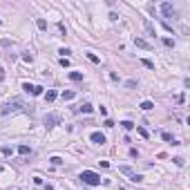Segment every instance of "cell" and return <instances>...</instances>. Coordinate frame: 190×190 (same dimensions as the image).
<instances>
[{
  "label": "cell",
  "instance_id": "obj_28",
  "mask_svg": "<svg viewBox=\"0 0 190 190\" xmlns=\"http://www.w3.org/2000/svg\"><path fill=\"white\" fill-rule=\"evenodd\" d=\"M130 157H132V159H139V150H134V148H132V150H130Z\"/></svg>",
  "mask_w": 190,
  "mask_h": 190
},
{
  "label": "cell",
  "instance_id": "obj_9",
  "mask_svg": "<svg viewBox=\"0 0 190 190\" xmlns=\"http://www.w3.org/2000/svg\"><path fill=\"white\" fill-rule=\"evenodd\" d=\"M92 110H94V107H92L90 103H83V105H80V107H76V112H83V114H90Z\"/></svg>",
  "mask_w": 190,
  "mask_h": 190
},
{
  "label": "cell",
  "instance_id": "obj_5",
  "mask_svg": "<svg viewBox=\"0 0 190 190\" xmlns=\"http://www.w3.org/2000/svg\"><path fill=\"white\" fill-rule=\"evenodd\" d=\"M90 141H92V143H96V145H103L105 143V134H101V132H92Z\"/></svg>",
  "mask_w": 190,
  "mask_h": 190
},
{
  "label": "cell",
  "instance_id": "obj_23",
  "mask_svg": "<svg viewBox=\"0 0 190 190\" xmlns=\"http://www.w3.org/2000/svg\"><path fill=\"white\" fill-rule=\"evenodd\" d=\"M22 90H25V92H29V94H31V92H34V85H31V83H22Z\"/></svg>",
  "mask_w": 190,
  "mask_h": 190
},
{
  "label": "cell",
  "instance_id": "obj_13",
  "mask_svg": "<svg viewBox=\"0 0 190 190\" xmlns=\"http://www.w3.org/2000/svg\"><path fill=\"white\" fill-rule=\"evenodd\" d=\"M119 172H123V175H128V177H132V175H134L130 165H121V168H119Z\"/></svg>",
  "mask_w": 190,
  "mask_h": 190
},
{
  "label": "cell",
  "instance_id": "obj_21",
  "mask_svg": "<svg viewBox=\"0 0 190 190\" xmlns=\"http://www.w3.org/2000/svg\"><path fill=\"white\" fill-rule=\"evenodd\" d=\"M161 139H163V141H168V143H170V141H175L170 132H161Z\"/></svg>",
  "mask_w": 190,
  "mask_h": 190
},
{
  "label": "cell",
  "instance_id": "obj_22",
  "mask_svg": "<svg viewBox=\"0 0 190 190\" xmlns=\"http://www.w3.org/2000/svg\"><path fill=\"white\" fill-rule=\"evenodd\" d=\"M130 181H134V183H141V181H143V177H141V175H136V172H134V175L130 177Z\"/></svg>",
  "mask_w": 190,
  "mask_h": 190
},
{
  "label": "cell",
  "instance_id": "obj_29",
  "mask_svg": "<svg viewBox=\"0 0 190 190\" xmlns=\"http://www.w3.org/2000/svg\"><path fill=\"white\" fill-rule=\"evenodd\" d=\"M60 65L67 67V65H70V58H65V56H63V58H60Z\"/></svg>",
  "mask_w": 190,
  "mask_h": 190
},
{
  "label": "cell",
  "instance_id": "obj_16",
  "mask_svg": "<svg viewBox=\"0 0 190 190\" xmlns=\"http://www.w3.org/2000/svg\"><path fill=\"white\" fill-rule=\"evenodd\" d=\"M141 63H143V65L148 67V70H154V63H152L150 58H141Z\"/></svg>",
  "mask_w": 190,
  "mask_h": 190
},
{
  "label": "cell",
  "instance_id": "obj_26",
  "mask_svg": "<svg viewBox=\"0 0 190 190\" xmlns=\"http://www.w3.org/2000/svg\"><path fill=\"white\" fill-rule=\"evenodd\" d=\"M172 161H175V165H183V163H186V161L181 159V157H175V159H172Z\"/></svg>",
  "mask_w": 190,
  "mask_h": 190
},
{
  "label": "cell",
  "instance_id": "obj_3",
  "mask_svg": "<svg viewBox=\"0 0 190 190\" xmlns=\"http://www.w3.org/2000/svg\"><path fill=\"white\" fill-rule=\"evenodd\" d=\"M43 123H45V128H47V130H51V128L60 125V114H56V112H49V114H45Z\"/></svg>",
  "mask_w": 190,
  "mask_h": 190
},
{
  "label": "cell",
  "instance_id": "obj_7",
  "mask_svg": "<svg viewBox=\"0 0 190 190\" xmlns=\"http://www.w3.org/2000/svg\"><path fill=\"white\" fill-rule=\"evenodd\" d=\"M56 96H58V92H56V90H47L45 101H47V103H54V101H56Z\"/></svg>",
  "mask_w": 190,
  "mask_h": 190
},
{
  "label": "cell",
  "instance_id": "obj_30",
  "mask_svg": "<svg viewBox=\"0 0 190 190\" xmlns=\"http://www.w3.org/2000/svg\"><path fill=\"white\" fill-rule=\"evenodd\" d=\"M0 25H2V20H0Z\"/></svg>",
  "mask_w": 190,
  "mask_h": 190
},
{
  "label": "cell",
  "instance_id": "obj_8",
  "mask_svg": "<svg viewBox=\"0 0 190 190\" xmlns=\"http://www.w3.org/2000/svg\"><path fill=\"white\" fill-rule=\"evenodd\" d=\"M70 80H74V83H80V80H83V74H80V72H70Z\"/></svg>",
  "mask_w": 190,
  "mask_h": 190
},
{
  "label": "cell",
  "instance_id": "obj_20",
  "mask_svg": "<svg viewBox=\"0 0 190 190\" xmlns=\"http://www.w3.org/2000/svg\"><path fill=\"white\" fill-rule=\"evenodd\" d=\"M0 152H2V154H5V157H9V154H11V152H14V150H11L9 145H2V148H0Z\"/></svg>",
  "mask_w": 190,
  "mask_h": 190
},
{
  "label": "cell",
  "instance_id": "obj_11",
  "mask_svg": "<svg viewBox=\"0 0 190 190\" xmlns=\"http://www.w3.org/2000/svg\"><path fill=\"white\" fill-rule=\"evenodd\" d=\"M152 107H154V103H152V101H143V103H141V110H143V112H150Z\"/></svg>",
  "mask_w": 190,
  "mask_h": 190
},
{
  "label": "cell",
  "instance_id": "obj_17",
  "mask_svg": "<svg viewBox=\"0 0 190 190\" xmlns=\"http://www.w3.org/2000/svg\"><path fill=\"white\" fill-rule=\"evenodd\" d=\"M43 90H45V87H40V85H34V92H31V96H40V94H43Z\"/></svg>",
  "mask_w": 190,
  "mask_h": 190
},
{
  "label": "cell",
  "instance_id": "obj_4",
  "mask_svg": "<svg viewBox=\"0 0 190 190\" xmlns=\"http://www.w3.org/2000/svg\"><path fill=\"white\" fill-rule=\"evenodd\" d=\"M161 14H163L165 18H177V9L170 2H163V5H161Z\"/></svg>",
  "mask_w": 190,
  "mask_h": 190
},
{
  "label": "cell",
  "instance_id": "obj_15",
  "mask_svg": "<svg viewBox=\"0 0 190 190\" xmlns=\"http://www.w3.org/2000/svg\"><path fill=\"white\" fill-rule=\"evenodd\" d=\"M87 58H90L92 63H94V65H99V63H101V58H99L96 54H92V51H87Z\"/></svg>",
  "mask_w": 190,
  "mask_h": 190
},
{
  "label": "cell",
  "instance_id": "obj_1",
  "mask_svg": "<svg viewBox=\"0 0 190 190\" xmlns=\"http://www.w3.org/2000/svg\"><path fill=\"white\" fill-rule=\"evenodd\" d=\"M20 107H25V103H22V99H9L5 105H2V110H0V114L2 116H7V114H11V112H18Z\"/></svg>",
  "mask_w": 190,
  "mask_h": 190
},
{
  "label": "cell",
  "instance_id": "obj_2",
  "mask_svg": "<svg viewBox=\"0 0 190 190\" xmlns=\"http://www.w3.org/2000/svg\"><path fill=\"white\" fill-rule=\"evenodd\" d=\"M80 181H83V183H87V186H99L103 179H101V175H99V172L83 170V172H80Z\"/></svg>",
  "mask_w": 190,
  "mask_h": 190
},
{
  "label": "cell",
  "instance_id": "obj_19",
  "mask_svg": "<svg viewBox=\"0 0 190 190\" xmlns=\"http://www.w3.org/2000/svg\"><path fill=\"white\" fill-rule=\"evenodd\" d=\"M136 130H139V134H141V136H145V139H148V136H150V132L145 130V128H141V125H136Z\"/></svg>",
  "mask_w": 190,
  "mask_h": 190
},
{
  "label": "cell",
  "instance_id": "obj_14",
  "mask_svg": "<svg viewBox=\"0 0 190 190\" xmlns=\"http://www.w3.org/2000/svg\"><path fill=\"white\" fill-rule=\"evenodd\" d=\"M121 128H123V130H134L136 125L132 123V121H123V123H121Z\"/></svg>",
  "mask_w": 190,
  "mask_h": 190
},
{
  "label": "cell",
  "instance_id": "obj_12",
  "mask_svg": "<svg viewBox=\"0 0 190 190\" xmlns=\"http://www.w3.org/2000/svg\"><path fill=\"white\" fill-rule=\"evenodd\" d=\"M29 152H31V148H29V145H18V154H22V157H25V154H29Z\"/></svg>",
  "mask_w": 190,
  "mask_h": 190
},
{
  "label": "cell",
  "instance_id": "obj_24",
  "mask_svg": "<svg viewBox=\"0 0 190 190\" xmlns=\"http://www.w3.org/2000/svg\"><path fill=\"white\" fill-rule=\"evenodd\" d=\"M163 45L165 47H175V40H172V38H163Z\"/></svg>",
  "mask_w": 190,
  "mask_h": 190
},
{
  "label": "cell",
  "instance_id": "obj_27",
  "mask_svg": "<svg viewBox=\"0 0 190 190\" xmlns=\"http://www.w3.org/2000/svg\"><path fill=\"white\" fill-rule=\"evenodd\" d=\"M103 125H105V128H114V123H112V119H105V121H103Z\"/></svg>",
  "mask_w": 190,
  "mask_h": 190
},
{
  "label": "cell",
  "instance_id": "obj_10",
  "mask_svg": "<svg viewBox=\"0 0 190 190\" xmlns=\"http://www.w3.org/2000/svg\"><path fill=\"white\" fill-rule=\"evenodd\" d=\"M60 96H63V101H72V99L76 96V92H74V90H65V92H63Z\"/></svg>",
  "mask_w": 190,
  "mask_h": 190
},
{
  "label": "cell",
  "instance_id": "obj_18",
  "mask_svg": "<svg viewBox=\"0 0 190 190\" xmlns=\"http://www.w3.org/2000/svg\"><path fill=\"white\" fill-rule=\"evenodd\" d=\"M36 25H38V29H43V31L47 29V22H45L43 18H38V20H36Z\"/></svg>",
  "mask_w": 190,
  "mask_h": 190
},
{
  "label": "cell",
  "instance_id": "obj_6",
  "mask_svg": "<svg viewBox=\"0 0 190 190\" xmlns=\"http://www.w3.org/2000/svg\"><path fill=\"white\" fill-rule=\"evenodd\" d=\"M134 45H136V47H141V49H148V51L152 49L150 43H148V40H143V38H139V36H134Z\"/></svg>",
  "mask_w": 190,
  "mask_h": 190
},
{
  "label": "cell",
  "instance_id": "obj_25",
  "mask_svg": "<svg viewBox=\"0 0 190 190\" xmlns=\"http://www.w3.org/2000/svg\"><path fill=\"white\" fill-rule=\"evenodd\" d=\"M51 163H54V165H60V163H63V159H60V157H51Z\"/></svg>",
  "mask_w": 190,
  "mask_h": 190
}]
</instances>
